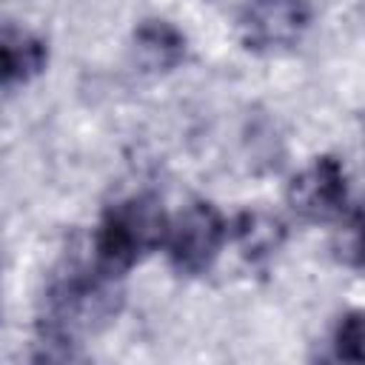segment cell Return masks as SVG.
<instances>
[{
  "label": "cell",
  "mask_w": 365,
  "mask_h": 365,
  "mask_svg": "<svg viewBox=\"0 0 365 365\" xmlns=\"http://www.w3.org/2000/svg\"><path fill=\"white\" fill-rule=\"evenodd\" d=\"M163 200L143 191L108 205L94 231V268L120 279L148 254L160 251L168 234Z\"/></svg>",
  "instance_id": "2"
},
{
  "label": "cell",
  "mask_w": 365,
  "mask_h": 365,
  "mask_svg": "<svg viewBox=\"0 0 365 365\" xmlns=\"http://www.w3.org/2000/svg\"><path fill=\"white\" fill-rule=\"evenodd\" d=\"M48 63V46L43 37L6 26L0 29V88H11L34 80Z\"/></svg>",
  "instance_id": "6"
},
{
  "label": "cell",
  "mask_w": 365,
  "mask_h": 365,
  "mask_svg": "<svg viewBox=\"0 0 365 365\" xmlns=\"http://www.w3.org/2000/svg\"><path fill=\"white\" fill-rule=\"evenodd\" d=\"M288 205L308 222H342L351 211V185L345 165L331 157H314L288 182Z\"/></svg>",
  "instance_id": "4"
},
{
  "label": "cell",
  "mask_w": 365,
  "mask_h": 365,
  "mask_svg": "<svg viewBox=\"0 0 365 365\" xmlns=\"http://www.w3.org/2000/svg\"><path fill=\"white\" fill-rule=\"evenodd\" d=\"M311 26L308 0H245L237 14L240 40L251 51H279L302 40Z\"/></svg>",
  "instance_id": "5"
},
{
  "label": "cell",
  "mask_w": 365,
  "mask_h": 365,
  "mask_svg": "<svg viewBox=\"0 0 365 365\" xmlns=\"http://www.w3.org/2000/svg\"><path fill=\"white\" fill-rule=\"evenodd\" d=\"M237 240L248 257L268 254L282 240V222L265 211H245L237 220Z\"/></svg>",
  "instance_id": "8"
},
{
  "label": "cell",
  "mask_w": 365,
  "mask_h": 365,
  "mask_svg": "<svg viewBox=\"0 0 365 365\" xmlns=\"http://www.w3.org/2000/svg\"><path fill=\"white\" fill-rule=\"evenodd\" d=\"M185 34L160 17L143 20L134 29V57L145 71H171L185 60Z\"/></svg>",
  "instance_id": "7"
},
{
  "label": "cell",
  "mask_w": 365,
  "mask_h": 365,
  "mask_svg": "<svg viewBox=\"0 0 365 365\" xmlns=\"http://www.w3.org/2000/svg\"><path fill=\"white\" fill-rule=\"evenodd\" d=\"M225 240H228V222L220 214V208L205 200H197L185 205L174 220H168V234L163 248L177 274L197 277L217 262Z\"/></svg>",
  "instance_id": "3"
},
{
  "label": "cell",
  "mask_w": 365,
  "mask_h": 365,
  "mask_svg": "<svg viewBox=\"0 0 365 365\" xmlns=\"http://www.w3.org/2000/svg\"><path fill=\"white\" fill-rule=\"evenodd\" d=\"M114 282L117 279L100 268L68 271L66 277L54 279L43 297V311L37 319L40 339L60 345L63 356H68L71 345H80L86 334H94L117 314L120 291Z\"/></svg>",
  "instance_id": "1"
},
{
  "label": "cell",
  "mask_w": 365,
  "mask_h": 365,
  "mask_svg": "<svg viewBox=\"0 0 365 365\" xmlns=\"http://www.w3.org/2000/svg\"><path fill=\"white\" fill-rule=\"evenodd\" d=\"M331 345H334V356L336 359H348L356 362L362 356V311H345L331 334Z\"/></svg>",
  "instance_id": "9"
}]
</instances>
